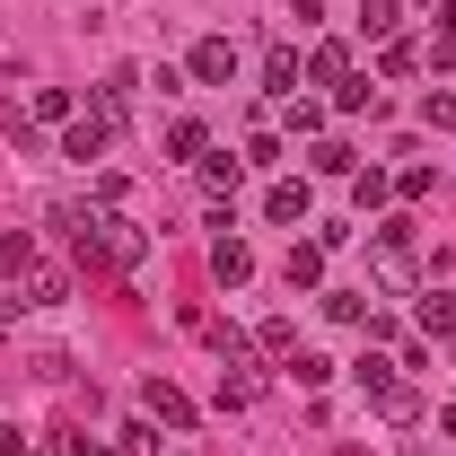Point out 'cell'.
<instances>
[{
	"label": "cell",
	"instance_id": "obj_1",
	"mask_svg": "<svg viewBox=\"0 0 456 456\" xmlns=\"http://www.w3.org/2000/svg\"><path fill=\"white\" fill-rule=\"evenodd\" d=\"M369 264H378V281H387V289H412V281H421V255H412V220L369 228Z\"/></svg>",
	"mask_w": 456,
	"mask_h": 456
},
{
	"label": "cell",
	"instance_id": "obj_2",
	"mask_svg": "<svg viewBox=\"0 0 456 456\" xmlns=\"http://www.w3.org/2000/svg\"><path fill=\"white\" fill-rule=\"evenodd\" d=\"M211 281H220V289L255 281V246H246V237H228V228L211 237Z\"/></svg>",
	"mask_w": 456,
	"mask_h": 456
},
{
	"label": "cell",
	"instance_id": "obj_3",
	"mask_svg": "<svg viewBox=\"0 0 456 456\" xmlns=\"http://www.w3.org/2000/svg\"><path fill=\"white\" fill-rule=\"evenodd\" d=\"M141 412L167 421V430H193V403H184V387H167V378H141Z\"/></svg>",
	"mask_w": 456,
	"mask_h": 456
},
{
	"label": "cell",
	"instance_id": "obj_4",
	"mask_svg": "<svg viewBox=\"0 0 456 456\" xmlns=\"http://www.w3.org/2000/svg\"><path fill=\"white\" fill-rule=\"evenodd\" d=\"M106 141H114L106 114H79V123L61 132V159H70V167H88V159H106Z\"/></svg>",
	"mask_w": 456,
	"mask_h": 456
},
{
	"label": "cell",
	"instance_id": "obj_5",
	"mask_svg": "<svg viewBox=\"0 0 456 456\" xmlns=\"http://www.w3.org/2000/svg\"><path fill=\"white\" fill-rule=\"evenodd\" d=\"M193 79H202V88H228V79H237V45H228V36H202V45H193Z\"/></svg>",
	"mask_w": 456,
	"mask_h": 456
},
{
	"label": "cell",
	"instance_id": "obj_6",
	"mask_svg": "<svg viewBox=\"0 0 456 456\" xmlns=\"http://www.w3.org/2000/svg\"><path fill=\"white\" fill-rule=\"evenodd\" d=\"M36 264H45V255H36V237H27V228H18V237H0V289H9V298L27 289V273H36Z\"/></svg>",
	"mask_w": 456,
	"mask_h": 456
},
{
	"label": "cell",
	"instance_id": "obj_7",
	"mask_svg": "<svg viewBox=\"0 0 456 456\" xmlns=\"http://www.w3.org/2000/svg\"><path fill=\"white\" fill-rule=\"evenodd\" d=\"M255 395H264V369H246V360L228 351V369H220V412H246Z\"/></svg>",
	"mask_w": 456,
	"mask_h": 456
},
{
	"label": "cell",
	"instance_id": "obj_8",
	"mask_svg": "<svg viewBox=\"0 0 456 456\" xmlns=\"http://www.w3.org/2000/svg\"><path fill=\"white\" fill-rule=\"evenodd\" d=\"M61 298H70V273H61V264H36L27 289H18V307H61Z\"/></svg>",
	"mask_w": 456,
	"mask_h": 456
},
{
	"label": "cell",
	"instance_id": "obj_9",
	"mask_svg": "<svg viewBox=\"0 0 456 456\" xmlns=\"http://www.w3.org/2000/svg\"><path fill=\"white\" fill-rule=\"evenodd\" d=\"M281 273H289V289H316V281H325V246H316V237H307V246H289Z\"/></svg>",
	"mask_w": 456,
	"mask_h": 456
},
{
	"label": "cell",
	"instance_id": "obj_10",
	"mask_svg": "<svg viewBox=\"0 0 456 456\" xmlns=\"http://www.w3.org/2000/svg\"><path fill=\"white\" fill-rule=\"evenodd\" d=\"M307 79H316V88H342V79H351V53H342V45H316V53H307Z\"/></svg>",
	"mask_w": 456,
	"mask_h": 456
},
{
	"label": "cell",
	"instance_id": "obj_11",
	"mask_svg": "<svg viewBox=\"0 0 456 456\" xmlns=\"http://www.w3.org/2000/svg\"><path fill=\"white\" fill-rule=\"evenodd\" d=\"M264 88H273V97H298V53H289V45L264 53Z\"/></svg>",
	"mask_w": 456,
	"mask_h": 456
},
{
	"label": "cell",
	"instance_id": "obj_12",
	"mask_svg": "<svg viewBox=\"0 0 456 456\" xmlns=\"http://www.w3.org/2000/svg\"><path fill=\"white\" fill-rule=\"evenodd\" d=\"M141 255H150V228L114 220V273H141Z\"/></svg>",
	"mask_w": 456,
	"mask_h": 456
},
{
	"label": "cell",
	"instance_id": "obj_13",
	"mask_svg": "<svg viewBox=\"0 0 456 456\" xmlns=\"http://www.w3.org/2000/svg\"><path fill=\"white\" fill-rule=\"evenodd\" d=\"M264 211H273L281 228H298V220H307V184H273V193H264Z\"/></svg>",
	"mask_w": 456,
	"mask_h": 456
},
{
	"label": "cell",
	"instance_id": "obj_14",
	"mask_svg": "<svg viewBox=\"0 0 456 456\" xmlns=\"http://www.w3.org/2000/svg\"><path fill=\"white\" fill-rule=\"evenodd\" d=\"M351 378H360V395H369V403L387 395V387H403V378H395V360H378V351H369V360H360Z\"/></svg>",
	"mask_w": 456,
	"mask_h": 456
},
{
	"label": "cell",
	"instance_id": "obj_15",
	"mask_svg": "<svg viewBox=\"0 0 456 456\" xmlns=\"http://www.w3.org/2000/svg\"><path fill=\"white\" fill-rule=\"evenodd\" d=\"M421 334H448V342H456V298H448V289H430V298H421Z\"/></svg>",
	"mask_w": 456,
	"mask_h": 456
},
{
	"label": "cell",
	"instance_id": "obj_16",
	"mask_svg": "<svg viewBox=\"0 0 456 456\" xmlns=\"http://www.w3.org/2000/svg\"><path fill=\"white\" fill-rule=\"evenodd\" d=\"M325 316H334V325H369V298H360V289H325Z\"/></svg>",
	"mask_w": 456,
	"mask_h": 456
},
{
	"label": "cell",
	"instance_id": "obj_17",
	"mask_svg": "<svg viewBox=\"0 0 456 456\" xmlns=\"http://www.w3.org/2000/svg\"><path fill=\"white\" fill-rule=\"evenodd\" d=\"M159 448V421H123V430H114V456H150Z\"/></svg>",
	"mask_w": 456,
	"mask_h": 456
},
{
	"label": "cell",
	"instance_id": "obj_18",
	"mask_svg": "<svg viewBox=\"0 0 456 456\" xmlns=\"http://www.w3.org/2000/svg\"><path fill=\"white\" fill-rule=\"evenodd\" d=\"M27 123H70V88H36V106H27Z\"/></svg>",
	"mask_w": 456,
	"mask_h": 456
},
{
	"label": "cell",
	"instance_id": "obj_19",
	"mask_svg": "<svg viewBox=\"0 0 456 456\" xmlns=\"http://www.w3.org/2000/svg\"><path fill=\"white\" fill-rule=\"evenodd\" d=\"M412 61H421V45H412V36H395V45H387V53H378V79H403V70H412Z\"/></svg>",
	"mask_w": 456,
	"mask_h": 456
},
{
	"label": "cell",
	"instance_id": "obj_20",
	"mask_svg": "<svg viewBox=\"0 0 456 456\" xmlns=\"http://www.w3.org/2000/svg\"><path fill=\"white\" fill-rule=\"evenodd\" d=\"M289 378H298V387H325V378H334V360H325V351H298V360H289Z\"/></svg>",
	"mask_w": 456,
	"mask_h": 456
},
{
	"label": "cell",
	"instance_id": "obj_21",
	"mask_svg": "<svg viewBox=\"0 0 456 456\" xmlns=\"http://www.w3.org/2000/svg\"><path fill=\"white\" fill-rule=\"evenodd\" d=\"M395 18H403L395 0H360V27H369V36H395Z\"/></svg>",
	"mask_w": 456,
	"mask_h": 456
},
{
	"label": "cell",
	"instance_id": "obj_22",
	"mask_svg": "<svg viewBox=\"0 0 456 456\" xmlns=\"http://www.w3.org/2000/svg\"><path fill=\"white\" fill-rule=\"evenodd\" d=\"M351 193H360V211H378V202H387V193H395V184H387V175L369 167V175H351Z\"/></svg>",
	"mask_w": 456,
	"mask_h": 456
},
{
	"label": "cell",
	"instance_id": "obj_23",
	"mask_svg": "<svg viewBox=\"0 0 456 456\" xmlns=\"http://www.w3.org/2000/svg\"><path fill=\"white\" fill-rule=\"evenodd\" d=\"M334 106H342V114H360V106H378V88H369V79H342V88H334Z\"/></svg>",
	"mask_w": 456,
	"mask_h": 456
},
{
	"label": "cell",
	"instance_id": "obj_24",
	"mask_svg": "<svg viewBox=\"0 0 456 456\" xmlns=\"http://www.w3.org/2000/svg\"><path fill=\"white\" fill-rule=\"evenodd\" d=\"M289 132H325V106L316 97H289Z\"/></svg>",
	"mask_w": 456,
	"mask_h": 456
},
{
	"label": "cell",
	"instance_id": "obj_25",
	"mask_svg": "<svg viewBox=\"0 0 456 456\" xmlns=\"http://www.w3.org/2000/svg\"><path fill=\"white\" fill-rule=\"evenodd\" d=\"M202 184L211 193H237V159H202Z\"/></svg>",
	"mask_w": 456,
	"mask_h": 456
},
{
	"label": "cell",
	"instance_id": "obj_26",
	"mask_svg": "<svg viewBox=\"0 0 456 456\" xmlns=\"http://www.w3.org/2000/svg\"><path fill=\"white\" fill-rule=\"evenodd\" d=\"M378 412H387V421H412L421 403H412V387H387V395H378Z\"/></svg>",
	"mask_w": 456,
	"mask_h": 456
},
{
	"label": "cell",
	"instance_id": "obj_27",
	"mask_svg": "<svg viewBox=\"0 0 456 456\" xmlns=\"http://www.w3.org/2000/svg\"><path fill=\"white\" fill-rule=\"evenodd\" d=\"M421 114H430L439 132H456V97H448V88H430V106H421Z\"/></svg>",
	"mask_w": 456,
	"mask_h": 456
},
{
	"label": "cell",
	"instance_id": "obj_28",
	"mask_svg": "<svg viewBox=\"0 0 456 456\" xmlns=\"http://www.w3.org/2000/svg\"><path fill=\"white\" fill-rule=\"evenodd\" d=\"M0 456H27V439H18V430H9V421H0Z\"/></svg>",
	"mask_w": 456,
	"mask_h": 456
},
{
	"label": "cell",
	"instance_id": "obj_29",
	"mask_svg": "<svg viewBox=\"0 0 456 456\" xmlns=\"http://www.w3.org/2000/svg\"><path fill=\"white\" fill-rule=\"evenodd\" d=\"M439 430H448V439H456V403H448V412H439Z\"/></svg>",
	"mask_w": 456,
	"mask_h": 456
}]
</instances>
